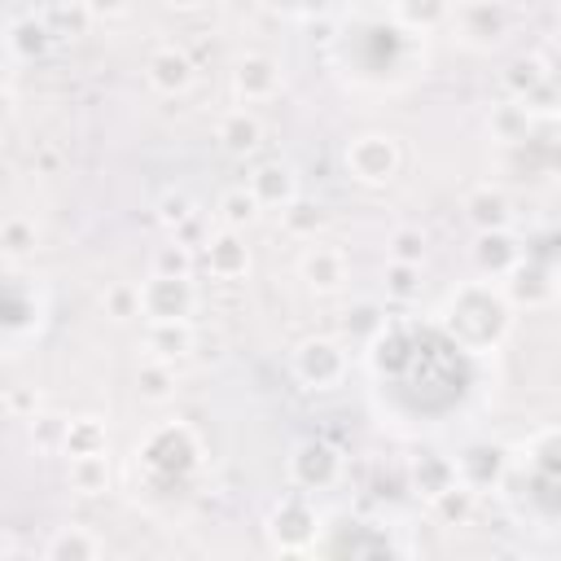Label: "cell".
Masks as SVG:
<instances>
[{
  "label": "cell",
  "instance_id": "obj_8",
  "mask_svg": "<svg viewBox=\"0 0 561 561\" xmlns=\"http://www.w3.org/2000/svg\"><path fill=\"white\" fill-rule=\"evenodd\" d=\"M228 88L237 105H263L272 96H280L285 88V66L272 53H241L228 70Z\"/></svg>",
  "mask_w": 561,
  "mask_h": 561
},
{
  "label": "cell",
  "instance_id": "obj_34",
  "mask_svg": "<svg viewBox=\"0 0 561 561\" xmlns=\"http://www.w3.org/2000/svg\"><path fill=\"white\" fill-rule=\"evenodd\" d=\"M35 250H39V228H35V219H31V215H9V219L0 224V254H4V263L18 267V263H26Z\"/></svg>",
  "mask_w": 561,
  "mask_h": 561
},
{
  "label": "cell",
  "instance_id": "obj_7",
  "mask_svg": "<svg viewBox=\"0 0 561 561\" xmlns=\"http://www.w3.org/2000/svg\"><path fill=\"white\" fill-rule=\"evenodd\" d=\"M451 460H456V478L478 495L500 491L508 469H513V451L504 443H495V438H469Z\"/></svg>",
  "mask_w": 561,
  "mask_h": 561
},
{
  "label": "cell",
  "instance_id": "obj_43",
  "mask_svg": "<svg viewBox=\"0 0 561 561\" xmlns=\"http://www.w3.org/2000/svg\"><path fill=\"white\" fill-rule=\"evenodd\" d=\"M79 9L92 18V22H118L131 13V0H79Z\"/></svg>",
  "mask_w": 561,
  "mask_h": 561
},
{
  "label": "cell",
  "instance_id": "obj_10",
  "mask_svg": "<svg viewBox=\"0 0 561 561\" xmlns=\"http://www.w3.org/2000/svg\"><path fill=\"white\" fill-rule=\"evenodd\" d=\"M451 26H456L460 44H469V48H495L513 31V18H508V4L504 0H460Z\"/></svg>",
  "mask_w": 561,
  "mask_h": 561
},
{
  "label": "cell",
  "instance_id": "obj_28",
  "mask_svg": "<svg viewBox=\"0 0 561 561\" xmlns=\"http://www.w3.org/2000/svg\"><path fill=\"white\" fill-rule=\"evenodd\" d=\"M105 451H110V425H105V416H92V412L70 416L61 456L66 460H79V456H105Z\"/></svg>",
  "mask_w": 561,
  "mask_h": 561
},
{
  "label": "cell",
  "instance_id": "obj_14",
  "mask_svg": "<svg viewBox=\"0 0 561 561\" xmlns=\"http://www.w3.org/2000/svg\"><path fill=\"white\" fill-rule=\"evenodd\" d=\"M145 83L158 96H188L193 83H197V66H193V57L180 44H158L145 57Z\"/></svg>",
  "mask_w": 561,
  "mask_h": 561
},
{
  "label": "cell",
  "instance_id": "obj_41",
  "mask_svg": "<svg viewBox=\"0 0 561 561\" xmlns=\"http://www.w3.org/2000/svg\"><path fill=\"white\" fill-rule=\"evenodd\" d=\"M4 412H9L13 421H31V416L39 412V390H35V386H9V390H4Z\"/></svg>",
  "mask_w": 561,
  "mask_h": 561
},
{
  "label": "cell",
  "instance_id": "obj_22",
  "mask_svg": "<svg viewBox=\"0 0 561 561\" xmlns=\"http://www.w3.org/2000/svg\"><path fill=\"white\" fill-rule=\"evenodd\" d=\"M390 18L412 35H430V31L451 26L456 0H390Z\"/></svg>",
  "mask_w": 561,
  "mask_h": 561
},
{
  "label": "cell",
  "instance_id": "obj_13",
  "mask_svg": "<svg viewBox=\"0 0 561 561\" xmlns=\"http://www.w3.org/2000/svg\"><path fill=\"white\" fill-rule=\"evenodd\" d=\"M504 294H508V302L522 311H539V307H548L552 298H557V289H561V280H557V272L543 263V259H535V254H526L504 280Z\"/></svg>",
  "mask_w": 561,
  "mask_h": 561
},
{
  "label": "cell",
  "instance_id": "obj_2",
  "mask_svg": "<svg viewBox=\"0 0 561 561\" xmlns=\"http://www.w3.org/2000/svg\"><path fill=\"white\" fill-rule=\"evenodd\" d=\"M263 535H267V548L280 552V557H302V552H316L320 548V535H324V517L320 508L311 504V491H285L272 500L267 517H263Z\"/></svg>",
  "mask_w": 561,
  "mask_h": 561
},
{
  "label": "cell",
  "instance_id": "obj_24",
  "mask_svg": "<svg viewBox=\"0 0 561 561\" xmlns=\"http://www.w3.org/2000/svg\"><path fill=\"white\" fill-rule=\"evenodd\" d=\"M136 399L145 403V408H167V403H175V394H180V373H175V364H167V359H149L145 355V364L136 368Z\"/></svg>",
  "mask_w": 561,
  "mask_h": 561
},
{
  "label": "cell",
  "instance_id": "obj_6",
  "mask_svg": "<svg viewBox=\"0 0 561 561\" xmlns=\"http://www.w3.org/2000/svg\"><path fill=\"white\" fill-rule=\"evenodd\" d=\"M342 465L346 460L329 438H298L285 456V478H289V486L316 495V491H329L342 478Z\"/></svg>",
  "mask_w": 561,
  "mask_h": 561
},
{
  "label": "cell",
  "instance_id": "obj_36",
  "mask_svg": "<svg viewBox=\"0 0 561 561\" xmlns=\"http://www.w3.org/2000/svg\"><path fill=\"white\" fill-rule=\"evenodd\" d=\"M66 430H70V416L39 408V412L26 421V443H31V451H39V456H61Z\"/></svg>",
  "mask_w": 561,
  "mask_h": 561
},
{
  "label": "cell",
  "instance_id": "obj_45",
  "mask_svg": "<svg viewBox=\"0 0 561 561\" xmlns=\"http://www.w3.org/2000/svg\"><path fill=\"white\" fill-rule=\"evenodd\" d=\"M539 171L552 175V180H561V136L543 140V149H539Z\"/></svg>",
  "mask_w": 561,
  "mask_h": 561
},
{
  "label": "cell",
  "instance_id": "obj_26",
  "mask_svg": "<svg viewBox=\"0 0 561 561\" xmlns=\"http://www.w3.org/2000/svg\"><path fill=\"white\" fill-rule=\"evenodd\" d=\"M517 456H522V465H526L530 473L561 482V425H543V430H535V434L517 447Z\"/></svg>",
  "mask_w": 561,
  "mask_h": 561
},
{
  "label": "cell",
  "instance_id": "obj_40",
  "mask_svg": "<svg viewBox=\"0 0 561 561\" xmlns=\"http://www.w3.org/2000/svg\"><path fill=\"white\" fill-rule=\"evenodd\" d=\"M425 250H430V241H425V232L412 228V224H399V228H390V237H386V259L425 263Z\"/></svg>",
  "mask_w": 561,
  "mask_h": 561
},
{
  "label": "cell",
  "instance_id": "obj_20",
  "mask_svg": "<svg viewBox=\"0 0 561 561\" xmlns=\"http://www.w3.org/2000/svg\"><path fill=\"white\" fill-rule=\"evenodd\" d=\"M53 44H57V31H53V22L44 13H22L4 31V48H9L13 61H39Z\"/></svg>",
  "mask_w": 561,
  "mask_h": 561
},
{
  "label": "cell",
  "instance_id": "obj_37",
  "mask_svg": "<svg viewBox=\"0 0 561 561\" xmlns=\"http://www.w3.org/2000/svg\"><path fill=\"white\" fill-rule=\"evenodd\" d=\"M101 316H105L110 324L145 320V311H140V285H131V280H110V285L101 289Z\"/></svg>",
  "mask_w": 561,
  "mask_h": 561
},
{
  "label": "cell",
  "instance_id": "obj_32",
  "mask_svg": "<svg viewBox=\"0 0 561 561\" xmlns=\"http://www.w3.org/2000/svg\"><path fill=\"white\" fill-rule=\"evenodd\" d=\"M386 329H390L386 307L373 302V298H359V302H351V307L342 311V333H346L351 342H359V346H373Z\"/></svg>",
  "mask_w": 561,
  "mask_h": 561
},
{
  "label": "cell",
  "instance_id": "obj_33",
  "mask_svg": "<svg viewBox=\"0 0 561 561\" xmlns=\"http://www.w3.org/2000/svg\"><path fill=\"white\" fill-rule=\"evenodd\" d=\"M408 478H412V491L430 500V495H438L447 482H456V460H451V456H438V451H421V456H412Z\"/></svg>",
  "mask_w": 561,
  "mask_h": 561
},
{
  "label": "cell",
  "instance_id": "obj_5",
  "mask_svg": "<svg viewBox=\"0 0 561 561\" xmlns=\"http://www.w3.org/2000/svg\"><path fill=\"white\" fill-rule=\"evenodd\" d=\"M289 373L302 390H337L351 373V355H346V342L342 337H329V333H311L302 342H294L289 351Z\"/></svg>",
  "mask_w": 561,
  "mask_h": 561
},
{
  "label": "cell",
  "instance_id": "obj_25",
  "mask_svg": "<svg viewBox=\"0 0 561 561\" xmlns=\"http://www.w3.org/2000/svg\"><path fill=\"white\" fill-rule=\"evenodd\" d=\"M552 79V61L543 53H517L504 70H500V83H504V96H517L526 101L535 88H543Z\"/></svg>",
  "mask_w": 561,
  "mask_h": 561
},
{
  "label": "cell",
  "instance_id": "obj_9",
  "mask_svg": "<svg viewBox=\"0 0 561 561\" xmlns=\"http://www.w3.org/2000/svg\"><path fill=\"white\" fill-rule=\"evenodd\" d=\"M294 272H298L302 289H307L311 298H333V294H342L346 280H351V259H346V250H337V245H329V241H307V250L298 254Z\"/></svg>",
  "mask_w": 561,
  "mask_h": 561
},
{
  "label": "cell",
  "instance_id": "obj_16",
  "mask_svg": "<svg viewBox=\"0 0 561 561\" xmlns=\"http://www.w3.org/2000/svg\"><path fill=\"white\" fill-rule=\"evenodd\" d=\"M215 145L228 158H254L263 149V118L250 105H232L215 118Z\"/></svg>",
  "mask_w": 561,
  "mask_h": 561
},
{
  "label": "cell",
  "instance_id": "obj_29",
  "mask_svg": "<svg viewBox=\"0 0 561 561\" xmlns=\"http://www.w3.org/2000/svg\"><path fill=\"white\" fill-rule=\"evenodd\" d=\"M66 486L83 500H101L110 486H114V469H110V456H79V460H66Z\"/></svg>",
  "mask_w": 561,
  "mask_h": 561
},
{
  "label": "cell",
  "instance_id": "obj_30",
  "mask_svg": "<svg viewBox=\"0 0 561 561\" xmlns=\"http://www.w3.org/2000/svg\"><path fill=\"white\" fill-rule=\"evenodd\" d=\"M425 504H430V517H434L438 526H469L473 513H478V491H469V486L456 478V482H447L438 495H430Z\"/></svg>",
  "mask_w": 561,
  "mask_h": 561
},
{
  "label": "cell",
  "instance_id": "obj_38",
  "mask_svg": "<svg viewBox=\"0 0 561 561\" xmlns=\"http://www.w3.org/2000/svg\"><path fill=\"white\" fill-rule=\"evenodd\" d=\"M193 215H197V202H193L188 188H162L158 202H153V219H158L167 232H175V237L193 224Z\"/></svg>",
  "mask_w": 561,
  "mask_h": 561
},
{
  "label": "cell",
  "instance_id": "obj_4",
  "mask_svg": "<svg viewBox=\"0 0 561 561\" xmlns=\"http://www.w3.org/2000/svg\"><path fill=\"white\" fill-rule=\"evenodd\" d=\"M342 171L359 188H386L403 171V145L390 131H359L342 145Z\"/></svg>",
  "mask_w": 561,
  "mask_h": 561
},
{
  "label": "cell",
  "instance_id": "obj_19",
  "mask_svg": "<svg viewBox=\"0 0 561 561\" xmlns=\"http://www.w3.org/2000/svg\"><path fill=\"white\" fill-rule=\"evenodd\" d=\"M465 219L473 232H495V228H513V197L495 184H473L460 202Z\"/></svg>",
  "mask_w": 561,
  "mask_h": 561
},
{
  "label": "cell",
  "instance_id": "obj_23",
  "mask_svg": "<svg viewBox=\"0 0 561 561\" xmlns=\"http://www.w3.org/2000/svg\"><path fill=\"white\" fill-rule=\"evenodd\" d=\"M530 131H535V114L526 110V101L500 96V101L486 110V136H491L495 145H522Z\"/></svg>",
  "mask_w": 561,
  "mask_h": 561
},
{
  "label": "cell",
  "instance_id": "obj_35",
  "mask_svg": "<svg viewBox=\"0 0 561 561\" xmlns=\"http://www.w3.org/2000/svg\"><path fill=\"white\" fill-rule=\"evenodd\" d=\"M381 294H386V302H416V298L425 294L421 263L386 259V267H381Z\"/></svg>",
  "mask_w": 561,
  "mask_h": 561
},
{
  "label": "cell",
  "instance_id": "obj_17",
  "mask_svg": "<svg viewBox=\"0 0 561 561\" xmlns=\"http://www.w3.org/2000/svg\"><path fill=\"white\" fill-rule=\"evenodd\" d=\"M245 184L263 202V210H285L298 197V167L285 162V158H263V162H254Z\"/></svg>",
  "mask_w": 561,
  "mask_h": 561
},
{
  "label": "cell",
  "instance_id": "obj_44",
  "mask_svg": "<svg viewBox=\"0 0 561 561\" xmlns=\"http://www.w3.org/2000/svg\"><path fill=\"white\" fill-rule=\"evenodd\" d=\"M267 13H280V18H311L320 9V0H259Z\"/></svg>",
  "mask_w": 561,
  "mask_h": 561
},
{
  "label": "cell",
  "instance_id": "obj_11",
  "mask_svg": "<svg viewBox=\"0 0 561 561\" xmlns=\"http://www.w3.org/2000/svg\"><path fill=\"white\" fill-rule=\"evenodd\" d=\"M140 311H145V320H193V311H197L193 276H158V272H149L140 280Z\"/></svg>",
  "mask_w": 561,
  "mask_h": 561
},
{
  "label": "cell",
  "instance_id": "obj_21",
  "mask_svg": "<svg viewBox=\"0 0 561 561\" xmlns=\"http://www.w3.org/2000/svg\"><path fill=\"white\" fill-rule=\"evenodd\" d=\"M101 552H105V539H101L92 526H83V522L57 526V530L44 539V548H39L44 561H96Z\"/></svg>",
  "mask_w": 561,
  "mask_h": 561
},
{
  "label": "cell",
  "instance_id": "obj_12",
  "mask_svg": "<svg viewBox=\"0 0 561 561\" xmlns=\"http://www.w3.org/2000/svg\"><path fill=\"white\" fill-rule=\"evenodd\" d=\"M202 267H206L215 280H224V285L245 280L250 267H254V254H250L245 232H237V228H219V224H215V228L202 237Z\"/></svg>",
  "mask_w": 561,
  "mask_h": 561
},
{
  "label": "cell",
  "instance_id": "obj_15",
  "mask_svg": "<svg viewBox=\"0 0 561 561\" xmlns=\"http://www.w3.org/2000/svg\"><path fill=\"white\" fill-rule=\"evenodd\" d=\"M469 259H473V267H478L486 280H504V276L526 259V250H522V241H517L513 228H495V232H473Z\"/></svg>",
  "mask_w": 561,
  "mask_h": 561
},
{
  "label": "cell",
  "instance_id": "obj_46",
  "mask_svg": "<svg viewBox=\"0 0 561 561\" xmlns=\"http://www.w3.org/2000/svg\"><path fill=\"white\" fill-rule=\"evenodd\" d=\"M210 0H162V9H171V13H197V9H206Z\"/></svg>",
  "mask_w": 561,
  "mask_h": 561
},
{
  "label": "cell",
  "instance_id": "obj_1",
  "mask_svg": "<svg viewBox=\"0 0 561 561\" xmlns=\"http://www.w3.org/2000/svg\"><path fill=\"white\" fill-rule=\"evenodd\" d=\"M513 302L504 294L500 280H465L456 285L443 307H438V324L443 333L460 346V351H473V355H486L495 351L508 333H513Z\"/></svg>",
  "mask_w": 561,
  "mask_h": 561
},
{
  "label": "cell",
  "instance_id": "obj_39",
  "mask_svg": "<svg viewBox=\"0 0 561 561\" xmlns=\"http://www.w3.org/2000/svg\"><path fill=\"white\" fill-rule=\"evenodd\" d=\"M193 267H197V254L175 232L162 245H153V254H149V272H158V276H193Z\"/></svg>",
  "mask_w": 561,
  "mask_h": 561
},
{
  "label": "cell",
  "instance_id": "obj_18",
  "mask_svg": "<svg viewBox=\"0 0 561 561\" xmlns=\"http://www.w3.org/2000/svg\"><path fill=\"white\" fill-rule=\"evenodd\" d=\"M145 355L149 359H167V364H180L193 355L197 346V329L193 320H145V337H140Z\"/></svg>",
  "mask_w": 561,
  "mask_h": 561
},
{
  "label": "cell",
  "instance_id": "obj_31",
  "mask_svg": "<svg viewBox=\"0 0 561 561\" xmlns=\"http://www.w3.org/2000/svg\"><path fill=\"white\" fill-rule=\"evenodd\" d=\"M280 228H285V237H294V241H320V232L329 228V210L316 202V197H294L285 210H280Z\"/></svg>",
  "mask_w": 561,
  "mask_h": 561
},
{
  "label": "cell",
  "instance_id": "obj_27",
  "mask_svg": "<svg viewBox=\"0 0 561 561\" xmlns=\"http://www.w3.org/2000/svg\"><path fill=\"white\" fill-rule=\"evenodd\" d=\"M263 219V202L250 193V184H232L215 197V224L219 228H237V232H250L254 224Z\"/></svg>",
  "mask_w": 561,
  "mask_h": 561
},
{
  "label": "cell",
  "instance_id": "obj_3",
  "mask_svg": "<svg viewBox=\"0 0 561 561\" xmlns=\"http://www.w3.org/2000/svg\"><path fill=\"white\" fill-rule=\"evenodd\" d=\"M136 460L153 478H188L206 465V447L188 421H162L145 434V443L136 447Z\"/></svg>",
  "mask_w": 561,
  "mask_h": 561
},
{
  "label": "cell",
  "instance_id": "obj_42",
  "mask_svg": "<svg viewBox=\"0 0 561 561\" xmlns=\"http://www.w3.org/2000/svg\"><path fill=\"white\" fill-rule=\"evenodd\" d=\"M526 110L539 118V114H557L561 110V83H557V75L543 83V88H535L530 96H526Z\"/></svg>",
  "mask_w": 561,
  "mask_h": 561
}]
</instances>
